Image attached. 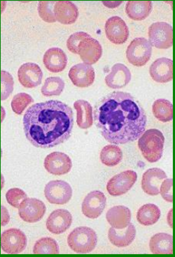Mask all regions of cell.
<instances>
[{
	"label": "cell",
	"instance_id": "32",
	"mask_svg": "<svg viewBox=\"0 0 175 257\" xmlns=\"http://www.w3.org/2000/svg\"><path fill=\"white\" fill-rule=\"evenodd\" d=\"M64 88V80L60 77L54 76L46 79L45 83L42 88V93L44 96L47 97L60 96Z\"/></svg>",
	"mask_w": 175,
	"mask_h": 257
},
{
	"label": "cell",
	"instance_id": "36",
	"mask_svg": "<svg viewBox=\"0 0 175 257\" xmlns=\"http://www.w3.org/2000/svg\"><path fill=\"white\" fill-rule=\"evenodd\" d=\"M26 198V194L20 188L10 189L6 194V201L14 208H20L22 202Z\"/></svg>",
	"mask_w": 175,
	"mask_h": 257
},
{
	"label": "cell",
	"instance_id": "31",
	"mask_svg": "<svg viewBox=\"0 0 175 257\" xmlns=\"http://www.w3.org/2000/svg\"><path fill=\"white\" fill-rule=\"evenodd\" d=\"M33 253L34 254H59L58 244L52 238H42L36 242Z\"/></svg>",
	"mask_w": 175,
	"mask_h": 257
},
{
	"label": "cell",
	"instance_id": "19",
	"mask_svg": "<svg viewBox=\"0 0 175 257\" xmlns=\"http://www.w3.org/2000/svg\"><path fill=\"white\" fill-rule=\"evenodd\" d=\"M102 52L101 44L91 37L82 41L80 44L78 54L84 64L92 65L100 60Z\"/></svg>",
	"mask_w": 175,
	"mask_h": 257
},
{
	"label": "cell",
	"instance_id": "3",
	"mask_svg": "<svg viewBox=\"0 0 175 257\" xmlns=\"http://www.w3.org/2000/svg\"><path fill=\"white\" fill-rule=\"evenodd\" d=\"M138 139V146L146 161L156 163L161 159L164 151V137L160 131L149 129Z\"/></svg>",
	"mask_w": 175,
	"mask_h": 257
},
{
	"label": "cell",
	"instance_id": "5",
	"mask_svg": "<svg viewBox=\"0 0 175 257\" xmlns=\"http://www.w3.org/2000/svg\"><path fill=\"white\" fill-rule=\"evenodd\" d=\"M152 46L147 39L138 37L127 47V59L132 65L141 67L148 62L152 55Z\"/></svg>",
	"mask_w": 175,
	"mask_h": 257
},
{
	"label": "cell",
	"instance_id": "22",
	"mask_svg": "<svg viewBox=\"0 0 175 257\" xmlns=\"http://www.w3.org/2000/svg\"><path fill=\"white\" fill-rule=\"evenodd\" d=\"M56 21L62 25H72L77 21L79 12L77 6L69 1L56 2L54 7Z\"/></svg>",
	"mask_w": 175,
	"mask_h": 257
},
{
	"label": "cell",
	"instance_id": "29",
	"mask_svg": "<svg viewBox=\"0 0 175 257\" xmlns=\"http://www.w3.org/2000/svg\"><path fill=\"white\" fill-rule=\"evenodd\" d=\"M123 159V152L118 146L108 145L100 153V160L104 166L114 167L120 164Z\"/></svg>",
	"mask_w": 175,
	"mask_h": 257
},
{
	"label": "cell",
	"instance_id": "38",
	"mask_svg": "<svg viewBox=\"0 0 175 257\" xmlns=\"http://www.w3.org/2000/svg\"><path fill=\"white\" fill-rule=\"evenodd\" d=\"M172 188V179L166 178L161 184L160 188V193L162 195V198L166 202H170V203L173 202Z\"/></svg>",
	"mask_w": 175,
	"mask_h": 257
},
{
	"label": "cell",
	"instance_id": "11",
	"mask_svg": "<svg viewBox=\"0 0 175 257\" xmlns=\"http://www.w3.org/2000/svg\"><path fill=\"white\" fill-rule=\"evenodd\" d=\"M106 204V197L103 192L92 191L90 192L83 200L82 211L86 217L90 219H96L102 214Z\"/></svg>",
	"mask_w": 175,
	"mask_h": 257
},
{
	"label": "cell",
	"instance_id": "2",
	"mask_svg": "<svg viewBox=\"0 0 175 257\" xmlns=\"http://www.w3.org/2000/svg\"><path fill=\"white\" fill-rule=\"evenodd\" d=\"M23 124L30 144L40 149H50L70 138L74 125L72 110L60 100L36 103L26 110Z\"/></svg>",
	"mask_w": 175,
	"mask_h": 257
},
{
	"label": "cell",
	"instance_id": "13",
	"mask_svg": "<svg viewBox=\"0 0 175 257\" xmlns=\"http://www.w3.org/2000/svg\"><path fill=\"white\" fill-rule=\"evenodd\" d=\"M44 167L50 174L60 176L70 171L72 163L70 158L66 153L54 152L48 155L45 158Z\"/></svg>",
	"mask_w": 175,
	"mask_h": 257
},
{
	"label": "cell",
	"instance_id": "7",
	"mask_svg": "<svg viewBox=\"0 0 175 257\" xmlns=\"http://www.w3.org/2000/svg\"><path fill=\"white\" fill-rule=\"evenodd\" d=\"M44 195L50 203L64 205L72 198V189L64 180H52L46 185Z\"/></svg>",
	"mask_w": 175,
	"mask_h": 257
},
{
	"label": "cell",
	"instance_id": "4",
	"mask_svg": "<svg viewBox=\"0 0 175 257\" xmlns=\"http://www.w3.org/2000/svg\"><path fill=\"white\" fill-rule=\"evenodd\" d=\"M98 241L96 232L88 227L76 228L68 237L69 247L78 253L91 252L96 247Z\"/></svg>",
	"mask_w": 175,
	"mask_h": 257
},
{
	"label": "cell",
	"instance_id": "33",
	"mask_svg": "<svg viewBox=\"0 0 175 257\" xmlns=\"http://www.w3.org/2000/svg\"><path fill=\"white\" fill-rule=\"evenodd\" d=\"M33 102V98L30 94L20 93L14 96L11 103L12 108L15 113L22 115L26 107Z\"/></svg>",
	"mask_w": 175,
	"mask_h": 257
},
{
	"label": "cell",
	"instance_id": "21",
	"mask_svg": "<svg viewBox=\"0 0 175 257\" xmlns=\"http://www.w3.org/2000/svg\"><path fill=\"white\" fill-rule=\"evenodd\" d=\"M44 64L49 71L60 73L66 69L68 57L66 53L60 48L54 47L48 49L43 58Z\"/></svg>",
	"mask_w": 175,
	"mask_h": 257
},
{
	"label": "cell",
	"instance_id": "34",
	"mask_svg": "<svg viewBox=\"0 0 175 257\" xmlns=\"http://www.w3.org/2000/svg\"><path fill=\"white\" fill-rule=\"evenodd\" d=\"M56 2H39L38 11L39 16L48 23H54L56 22L55 15H54V7Z\"/></svg>",
	"mask_w": 175,
	"mask_h": 257
},
{
	"label": "cell",
	"instance_id": "15",
	"mask_svg": "<svg viewBox=\"0 0 175 257\" xmlns=\"http://www.w3.org/2000/svg\"><path fill=\"white\" fill-rule=\"evenodd\" d=\"M68 76L73 84L77 87H89L94 81V69L92 65L81 63L70 69Z\"/></svg>",
	"mask_w": 175,
	"mask_h": 257
},
{
	"label": "cell",
	"instance_id": "37",
	"mask_svg": "<svg viewBox=\"0 0 175 257\" xmlns=\"http://www.w3.org/2000/svg\"><path fill=\"white\" fill-rule=\"evenodd\" d=\"M90 37H91V36L88 35V33H86V32H80L72 34L68 39V49H69L70 52L73 53V54H78L80 44H81L82 41L90 38Z\"/></svg>",
	"mask_w": 175,
	"mask_h": 257
},
{
	"label": "cell",
	"instance_id": "24",
	"mask_svg": "<svg viewBox=\"0 0 175 257\" xmlns=\"http://www.w3.org/2000/svg\"><path fill=\"white\" fill-rule=\"evenodd\" d=\"M107 222L112 227L116 229L128 227L132 220V212L125 206H115L106 212Z\"/></svg>",
	"mask_w": 175,
	"mask_h": 257
},
{
	"label": "cell",
	"instance_id": "8",
	"mask_svg": "<svg viewBox=\"0 0 175 257\" xmlns=\"http://www.w3.org/2000/svg\"><path fill=\"white\" fill-rule=\"evenodd\" d=\"M137 179V173L134 170L122 172L110 179L106 185L107 191L112 196L123 195L132 188Z\"/></svg>",
	"mask_w": 175,
	"mask_h": 257
},
{
	"label": "cell",
	"instance_id": "35",
	"mask_svg": "<svg viewBox=\"0 0 175 257\" xmlns=\"http://www.w3.org/2000/svg\"><path fill=\"white\" fill-rule=\"evenodd\" d=\"M13 76L8 71H2L1 72V99L4 100L9 98L14 90Z\"/></svg>",
	"mask_w": 175,
	"mask_h": 257
},
{
	"label": "cell",
	"instance_id": "28",
	"mask_svg": "<svg viewBox=\"0 0 175 257\" xmlns=\"http://www.w3.org/2000/svg\"><path fill=\"white\" fill-rule=\"evenodd\" d=\"M160 209L154 204H146L138 211L137 220L144 226H151L160 218Z\"/></svg>",
	"mask_w": 175,
	"mask_h": 257
},
{
	"label": "cell",
	"instance_id": "14",
	"mask_svg": "<svg viewBox=\"0 0 175 257\" xmlns=\"http://www.w3.org/2000/svg\"><path fill=\"white\" fill-rule=\"evenodd\" d=\"M43 76L40 66L34 63L24 64L18 71V81L25 88L37 87L42 83Z\"/></svg>",
	"mask_w": 175,
	"mask_h": 257
},
{
	"label": "cell",
	"instance_id": "30",
	"mask_svg": "<svg viewBox=\"0 0 175 257\" xmlns=\"http://www.w3.org/2000/svg\"><path fill=\"white\" fill-rule=\"evenodd\" d=\"M152 113L158 120L162 122L171 121L173 118V107L170 100H156L152 105Z\"/></svg>",
	"mask_w": 175,
	"mask_h": 257
},
{
	"label": "cell",
	"instance_id": "20",
	"mask_svg": "<svg viewBox=\"0 0 175 257\" xmlns=\"http://www.w3.org/2000/svg\"><path fill=\"white\" fill-rule=\"evenodd\" d=\"M132 80V73L126 66L118 63L112 66L111 71L105 78L108 87L120 89L125 87Z\"/></svg>",
	"mask_w": 175,
	"mask_h": 257
},
{
	"label": "cell",
	"instance_id": "1",
	"mask_svg": "<svg viewBox=\"0 0 175 257\" xmlns=\"http://www.w3.org/2000/svg\"><path fill=\"white\" fill-rule=\"evenodd\" d=\"M94 123L110 144H126L145 132L147 116L140 103L130 93L114 91L95 105Z\"/></svg>",
	"mask_w": 175,
	"mask_h": 257
},
{
	"label": "cell",
	"instance_id": "26",
	"mask_svg": "<svg viewBox=\"0 0 175 257\" xmlns=\"http://www.w3.org/2000/svg\"><path fill=\"white\" fill-rule=\"evenodd\" d=\"M152 10L150 1H129L126 6V13L129 18L141 21L149 16Z\"/></svg>",
	"mask_w": 175,
	"mask_h": 257
},
{
	"label": "cell",
	"instance_id": "39",
	"mask_svg": "<svg viewBox=\"0 0 175 257\" xmlns=\"http://www.w3.org/2000/svg\"><path fill=\"white\" fill-rule=\"evenodd\" d=\"M10 215L8 209L4 206H2V226L6 225L10 222Z\"/></svg>",
	"mask_w": 175,
	"mask_h": 257
},
{
	"label": "cell",
	"instance_id": "6",
	"mask_svg": "<svg viewBox=\"0 0 175 257\" xmlns=\"http://www.w3.org/2000/svg\"><path fill=\"white\" fill-rule=\"evenodd\" d=\"M149 42L157 49H168L173 44L172 27L166 22H154L148 30Z\"/></svg>",
	"mask_w": 175,
	"mask_h": 257
},
{
	"label": "cell",
	"instance_id": "27",
	"mask_svg": "<svg viewBox=\"0 0 175 257\" xmlns=\"http://www.w3.org/2000/svg\"><path fill=\"white\" fill-rule=\"evenodd\" d=\"M77 111V124L81 129H88L93 125L92 106L84 100H78L74 103Z\"/></svg>",
	"mask_w": 175,
	"mask_h": 257
},
{
	"label": "cell",
	"instance_id": "17",
	"mask_svg": "<svg viewBox=\"0 0 175 257\" xmlns=\"http://www.w3.org/2000/svg\"><path fill=\"white\" fill-rule=\"evenodd\" d=\"M166 178V173L160 168H150L146 170L141 182L142 190L150 196L159 195L161 184Z\"/></svg>",
	"mask_w": 175,
	"mask_h": 257
},
{
	"label": "cell",
	"instance_id": "40",
	"mask_svg": "<svg viewBox=\"0 0 175 257\" xmlns=\"http://www.w3.org/2000/svg\"><path fill=\"white\" fill-rule=\"evenodd\" d=\"M168 222L170 227L172 228V209H171V210L170 211L169 213H168Z\"/></svg>",
	"mask_w": 175,
	"mask_h": 257
},
{
	"label": "cell",
	"instance_id": "23",
	"mask_svg": "<svg viewBox=\"0 0 175 257\" xmlns=\"http://www.w3.org/2000/svg\"><path fill=\"white\" fill-rule=\"evenodd\" d=\"M136 235L135 226L130 223L128 227L122 229L111 227L108 230V237L112 244L117 247H126L132 244Z\"/></svg>",
	"mask_w": 175,
	"mask_h": 257
},
{
	"label": "cell",
	"instance_id": "16",
	"mask_svg": "<svg viewBox=\"0 0 175 257\" xmlns=\"http://www.w3.org/2000/svg\"><path fill=\"white\" fill-rule=\"evenodd\" d=\"M72 216L66 209H59L54 211L46 221L48 230L54 234H61L70 227Z\"/></svg>",
	"mask_w": 175,
	"mask_h": 257
},
{
	"label": "cell",
	"instance_id": "25",
	"mask_svg": "<svg viewBox=\"0 0 175 257\" xmlns=\"http://www.w3.org/2000/svg\"><path fill=\"white\" fill-rule=\"evenodd\" d=\"M149 246L154 254H172V236L166 233H158L150 240Z\"/></svg>",
	"mask_w": 175,
	"mask_h": 257
},
{
	"label": "cell",
	"instance_id": "12",
	"mask_svg": "<svg viewBox=\"0 0 175 257\" xmlns=\"http://www.w3.org/2000/svg\"><path fill=\"white\" fill-rule=\"evenodd\" d=\"M104 28L107 38L113 44H123L128 40V27L120 17H112L108 19Z\"/></svg>",
	"mask_w": 175,
	"mask_h": 257
},
{
	"label": "cell",
	"instance_id": "9",
	"mask_svg": "<svg viewBox=\"0 0 175 257\" xmlns=\"http://www.w3.org/2000/svg\"><path fill=\"white\" fill-rule=\"evenodd\" d=\"M26 236L20 229L12 228L2 234V249L6 253L18 254L26 248Z\"/></svg>",
	"mask_w": 175,
	"mask_h": 257
},
{
	"label": "cell",
	"instance_id": "18",
	"mask_svg": "<svg viewBox=\"0 0 175 257\" xmlns=\"http://www.w3.org/2000/svg\"><path fill=\"white\" fill-rule=\"evenodd\" d=\"M149 72L151 78L156 82H170L173 78L172 60L166 57L156 59L150 66Z\"/></svg>",
	"mask_w": 175,
	"mask_h": 257
},
{
	"label": "cell",
	"instance_id": "10",
	"mask_svg": "<svg viewBox=\"0 0 175 257\" xmlns=\"http://www.w3.org/2000/svg\"><path fill=\"white\" fill-rule=\"evenodd\" d=\"M46 212V207L42 201L36 198H26L18 208V214L22 220L36 223L42 220Z\"/></svg>",
	"mask_w": 175,
	"mask_h": 257
}]
</instances>
